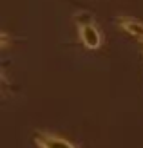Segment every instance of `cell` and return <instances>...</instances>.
<instances>
[{
	"mask_svg": "<svg viewBox=\"0 0 143 148\" xmlns=\"http://www.w3.org/2000/svg\"><path fill=\"white\" fill-rule=\"evenodd\" d=\"M80 38L89 49H98L102 45V34L93 24H80Z\"/></svg>",
	"mask_w": 143,
	"mask_h": 148,
	"instance_id": "obj_2",
	"label": "cell"
},
{
	"mask_svg": "<svg viewBox=\"0 0 143 148\" xmlns=\"http://www.w3.org/2000/svg\"><path fill=\"white\" fill-rule=\"evenodd\" d=\"M35 141L40 148H76L74 145H71L67 141V139L58 137L55 134H47V132H36Z\"/></svg>",
	"mask_w": 143,
	"mask_h": 148,
	"instance_id": "obj_1",
	"label": "cell"
},
{
	"mask_svg": "<svg viewBox=\"0 0 143 148\" xmlns=\"http://www.w3.org/2000/svg\"><path fill=\"white\" fill-rule=\"evenodd\" d=\"M120 24H122V27L129 34H132V36H136V38L143 40V24H141V22L132 20V18H123Z\"/></svg>",
	"mask_w": 143,
	"mask_h": 148,
	"instance_id": "obj_3",
	"label": "cell"
}]
</instances>
